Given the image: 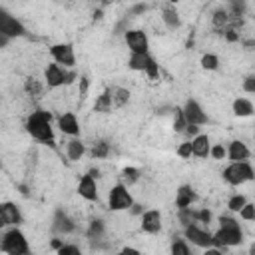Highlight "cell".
<instances>
[{"mask_svg":"<svg viewBox=\"0 0 255 255\" xmlns=\"http://www.w3.org/2000/svg\"><path fill=\"white\" fill-rule=\"evenodd\" d=\"M50 54L58 66H64V68L76 66V54H74V48L70 44H54L50 48Z\"/></svg>","mask_w":255,"mask_h":255,"instance_id":"10","label":"cell"},{"mask_svg":"<svg viewBox=\"0 0 255 255\" xmlns=\"http://www.w3.org/2000/svg\"><path fill=\"white\" fill-rule=\"evenodd\" d=\"M201 66L205 70H217L219 68V58L215 54H203L201 56Z\"/></svg>","mask_w":255,"mask_h":255,"instance_id":"32","label":"cell"},{"mask_svg":"<svg viewBox=\"0 0 255 255\" xmlns=\"http://www.w3.org/2000/svg\"><path fill=\"white\" fill-rule=\"evenodd\" d=\"M78 193L80 197H84L86 201H96L98 199V185L96 179L92 175H84L78 183Z\"/></svg>","mask_w":255,"mask_h":255,"instance_id":"15","label":"cell"},{"mask_svg":"<svg viewBox=\"0 0 255 255\" xmlns=\"http://www.w3.org/2000/svg\"><path fill=\"white\" fill-rule=\"evenodd\" d=\"M118 255H141L135 247H124V249H120V253Z\"/></svg>","mask_w":255,"mask_h":255,"instance_id":"43","label":"cell"},{"mask_svg":"<svg viewBox=\"0 0 255 255\" xmlns=\"http://www.w3.org/2000/svg\"><path fill=\"white\" fill-rule=\"evenodd\" d=\"M24 90H26L28 96L40 98V94H42V84H40V80H36V78H28L26 84H24Z\"/></svg>","mask_w":255,"mask_h":255,"instance_id":"28","label":"cell"},{"mask_svg":"<svg viewBox=\"0 0 255 255\" xmlns=\"http://www.w3.org/2000/svg\"><path fill=\"white\" fill-rule=\"evenodd\" d=\"M145 10H147V6H145V4H135V6L131 8V12H133V14H141V12H145Z\"/></svg>","mask_w":255,"mask_h":255,"instance_id":"44","label":"cell"},{"mask_svg":"<svg viewBox=\"0 0 255 255\" xmlns=\"http://www.w3.org/2000/svg\"><path fill=\"white\" fill-rule=\"evenodd\" d=\"M110 96H112V106H116V108H122L129 100V92L124 90V88H112Z\"/></svg>","mask_w":255,"mask_h":255,"instance_id":"25","label":"cell"},{"mask_svg":"<svg viewBox=\"0 0 255 255\" xmlns=\"http://www.w3.org/2000/svg\"><path fill=\"white\" fill-rule=\"evenodd\" d=\"M177 155H179V157H183V159L191 157V141H185V143H181V145L177 147Z\"/></svg>","mask_w":255,"mask_h":255,"instance_id":"38","label":"cell"},{"mask_svg":"<svg viewBox=\"0 0 255 255\" xmlns=\"http://www.w3.org/2000/svg\"><path fill=\"white\" fill-rule=\"evenodd\" d=\"M169 255H191V251H189V247H187V243H185L183 239H175V241L171 243Z\"/></svg>","mask_w":255,"mask_h":255,"instance_id":"31","label":"cell"},{"mask_svg":"<svg viewBox=\"0 0 255 255\" xmlns=\"http://www.w3.org/2000/svg\"><path fill=\"white\" fill-rule=\"evenodd\" d=\"M229 20H231V18H229V12H227V10L221 8V10H215V12H213V26H215L217 30H223V28L229 24Z\"/></svg>","mask_w":255,"mask_h":255,"instance_id":"27","label":"cell"},{"mask_svg":"<svg viewBox=\"0 0 255 255\" xmlns=\"http://www.w3.org/2000/svg\"><path fill=\"white\" fill-rule=\"evenodd\" d=\"M94 110L100 112V114L112 112V96H110V90H106L104 94L98 96V100H96V104H94Z\"/></svg>","mask_w":255,"mask_h":255,"instance_id":"24","label":"cell"},{"mask_svg":"<svg viewBox=\"0 0 255 255\" xmlns=\"http://www.w3.org/2000/svg\"><path fill=\"white\" fill-rule=\"evenodd\" d=\"M239 215H241V219H245V221H253V219H255V205L247 201V203L241 207Z\"/></svg>","mask_w":255,"mask_h":255,"instance_id":"34","label":"cell"},{"mask_svg":"<svg viewBox=\"0 0 255 255\" xmlns=\"http://www.w3.org/2000/svg\"><path fill=\"white\" fill-rule=\"evenodd\" d=\"M243 241V231L239 223L233 217H221L219 219V229L213 235V245L215 247H235L241 245Z\"/></svg>","mask_w":255,"mask_h":255,"instance_id":"2","label":"cell"},{"mask_svg":"<svg viewBox=\"0 0 255 255\" xmlns=\"http://www.w3.org/2000/svg\"><path fill=\"white\" fill-rule=\"evenodd\" d=\"M203 255H223V253H221L217 247H207V249L203 251Z\"/></svg>","mask_w":255,"mask_h":255,"instance_id":"45","label":"cell"},{"mask_svg":"<svg viewBox=\"0 0 255 255\" xmlns=\"http://www.w3.org/2000/svg\"><path fill=\"white\" fill-rule=\"evenodd\" d=\"M50 120H52V116H50L48 112L36 110V112H32V114L28 116V120H26V129H28V133H30L34 139H38V141H42V143H48V145H54V131H52Z\"/></svg>","mask_w":255,"mask_h":255,"instance_id":"1","label":"cell"},{"mask_svg":"<svg viewBox=\"0 0 255 255\" xmlns=\"http://www.w3.org/2000/svg\"><path fill=\"white\" fill-rule=\"evenodd\" d=\"M193 201H195V191H193L189 185H181V187L177 189V195H175V205H177V209H187Z\"/></svg>","mask_w":255,"mask_h":255,"instance_id":"20","label":"cell"},{"mask_svg":"<svg viewBox=\"0 0 255 255\" xmlns=\"http://www.w3.org/2000/svg\"><path fill=\"white\" fill-rule=\"evenodd\" d=\"M20 223H22L20 209L14 203H10V201L0 203V229L2 227H16Z\"/></svg>","mask_w":255,"mask_h":255,"instance_id":"12","label":"cell"},{"mask_svg":"<svg viewBox=\"0 0 255 255\" xmlns=\"http://www.w3.org/2000/svg\"><path fill=\"white\" fill-rule=\"evenodd\" d=\"M26 34V28L22 26V22L18 18H14L10 12H6L4 8H0V36L10 38H20Z\"/></svg>","mask_w":255,"mask_h":255,"instance_id":"6","label":"cell"},{"mask_svg":"<svg viewBox=\"0 0 255 255\" xmlns=\"http://www.w3.org/2000/svg\"><path fill=\"white\" fill-rule=\"evenodd\" d=\"M209 155H211L213 159H223V157L227 155V149H225L221 143H215V145H211V149H209Z\"/></svg>","mask_w":255,"mask_h":255,"instance_id":"36","label":"cell"},{"mask_svg":"<svg viewBox=\"0 0 255 255\" xmlns=\"http://www.w3.org/2000/svg\"><path fill=\"white\" fill-rule=\"evenodd\" d=\"M183 133H185V135H189V137H195V135L199 133V128H197V126H185Z\"/></svg>","mask_w":255,"mask_h":255,"instance_id":"42","label":"cell"},{"mask_svg":"<svg viewBox=\"0 0 255 255\" xmlns=\"http://www.w3.org/2000/svg\"><path fill=\"white\" fill-rule=\"evenodd\" d=\"M108 153H110V143H106V141H96L94 143V147H92V155L94 157L104 159V157H108Z\"/></svg>","mask_w":255,"mask_h":255,"instance_id":"30","label":"cell"},{"mask_svg":"<svg viewBox=\"0 0 255 255\" xmlns=\"http://www.w3.org/2000/svg\"><path fill=\"white\" fill-rule=\"evenodd\" d=\"M0 249H2L6 255H28V253H30L28 239H26V235H24L18 227H12V229H8V231L2 235Z\"/></svg>","mask_w":255,"mask_h":255,"instance_id":"3","label":"cell"},{"mask_svg":"<svg viewBox=\"0 0 255 255\" xmlns=\"http://www.w3.org/2000/svg\"><path fill=\"white\" fill-rule=\"evenodd\" d=\"M183 235L187 241H191L197 247H203V249L213 247V235L207 229H201L197 225H187V227H183Z\"/></svg>","mask_w":255,"mask_h":255,"instance_id":"9","label":"cell"},{"mask_svg":"<svg viewBox=\"0 0 255 255\" xmlns=\"http://www.w3.org/2000/svg\"><path fill=\"white\" fill-rule=\"evenodd\" d=\"M233 114L239 116V118L251 116V114H253V104H251V100H247V98H237V100L233 102Z\"/></svg>","mask_w":255,"mask_h":255,"instance_id":"23","label":"cell"},{"mask_svg":"<svg viewBox=\"0 0 255 255\" xmlns=\"http://www.w3.org/2000/svg\"><path fill=\"white\" fill-rule=\"evenodd\" d=\"M108 205L112 211H124V209H129L133 205V197L131 193L128 191L126 185L118 183L110 189V195H108Z\"/></svg>","mask_w":255,"mask_h":255,"instance_id":"5","label":"cell"},{"mask_svg":"<svg viewBox=\"0 0 255 255\" xmlns=\"http://www.w3.org/2000/svg\"><path fill=\"white\" fill-rule=\"evenodd\" d=\"M185 120H183V114H181V108H175L173 110V129L175 131H181L183 133V129H185Z\"/></svg>","mask_w":255,"mask_h":255,"instance_id":"33","label":"cell"},{"mask_svg":"<svg viewBox=\"0 0 255 255\" xmlns=\"http://www.w3.org/2000/svg\"><path fill=\"white\" fill-rule=\"evenodd\" d=\"M145 74H147V76H149L151 80L159 76V66L155 64V60H151V62H149V66H147V70H145Z\"/></svg>","mask_w":255,"mask_h":255,"instance_id":"39","label":"cell"},{"mask_svg":"<svg viewBox=\"0 0 255 255\" xmlns=\"http://www.w3.org/2000/svg\"><path fill=\"white\" fill-rule=\"evenodd\" d=\"M223 179H225L229 185H241V183L253 179V167H251L247 161L231 163V165H227V167L223 169Z\"/></svg>","mask_w":255,"mask_h":255,"instance_id":"4","label":"cell"},{"mask_svg":"<svg viewBox=\"0 0 255 255\" xmlns=\"http://www.w3.org/2000/svg\"><path fill=\"white\" fill-rule=\"evenodd\" d=\"M104 231H106L104 221H102V219H94V221L90 223V227H88V237L94 239V241H98V239L104 237Z\"/></svg>","mask_w":255,"mask_h":255,"instance_id":"26","label":"cell"},{"mask_svg":"<svg viewBox=\"0 0 255 255\" xmlns=\"http://www.w3.org/2000/svg\"><path fill=\"white\" fill-rule=\"evenodd\" d=\"M161 20L165 22V26H167L169 30L179 28L181 20H179V12H177L175 4H169V2H167V4L161 6Z\"/></svg>","mask_w":255,"mask_h":255,"instance_id":"19","label":"cell"},{"mask_svg":"<svg viewBox=\"0 0 255 255\" xmlns=\"http://www.w3.org/2000/svg\"><path fill=\"white\" fill-rule=\"evenodd\" d=\"M44 78H46L48 88H60L64 84H70L76 78V74L74 72H66L58 64H48L46 66V72H44Z\"/></svg>","mask_w":255,"mask_h":255,"instance_id":"7","label":"cell"},{"mask_svg":"<svg viewBox=\"0 0 255 255\" xmlns=\"http://www.w3.org/2000/svg\"><path fill=\"white\" fill-rule=\"evenodd\" d=\"M139 179V169H135V167H126L124 171H122V185H131V183H135Z\"/></svg>","mask_w":255,"mask_h":255,"instance_id":"29","label":"cell"},{"mask_svg":"<svg viewBox=\"0 0 255 255\" xmlns=\"http://www.w3.org/2000/svg\"><path fill=\"white\" fill-rule=\"evenodd\" d=\"M52 229L56 231V233H72L74 229H76V223L68 217V213H64L62 209L60 211H56V215H54V221H52Z\"/></svg>","mask_w":255,"mask_h":255,"instance_id":"16","label":"cell"},{"mask_svg":"<svg viewBox=\"0 0 255 255\" xmlns=\"http://www.w3.org/2000/svg\"><path fill=\"white\" fill-rule=\"evenodd\" d=\"M247 203V199L243 197V195H233L231 199H229V203H227V207L231 209V211H241V207Z\"/></svg>","mask_w":255,"mask_h":255,"instance_id":"35","label":"cell"},{"mask_svg":"<svg viewBox=\"0 0 255 255\" xmlns=\"http://www.w3.org/2000/svg\"><path fill=\"white\" fill-rule=\"evenodd\" d=\"M227 155H229L231 163H237V161H247V157L251 155V151H249V147H247L243 141L235 139V141H231V143H229Z\"/></svg>","mask_w":255,"mask_h":255,"instance_id":"18","label":"cell"},{"mask_svg":"<svg viewBox=\"0 0 255 255\" xmlns=\"http://www.w3.org/2000/svg\"><path fill=\"white\" fill-rule=\"evenodd\" d=\"M181 114H183V120L187 126H203L207 124V114L203 112V108L195 102V100H187L185 106L181 108Z\"/></svg>","mask_w":255,"mask_h":255,"instance_id":"8","label":"cell"},{"mask_svg":"<svg viewBox=\"0 0 255 255\" xmlns=\"http://www.w3.org/2000/svg\"><path fill=\"white\" fill-rule=\"evenodd\" d=\"M141 229L145 233H157L161 229V213L157 209H149L141 213Z\"/></svg>","mask_w":255,"mask_h":255,"instance_id":"14","label":"cell"},{"mask_svg":"<svg viewBox=\"0 0 255 255\" xmlns=\"http://www.w3.org/2000/svg\"><path fill=\"white\" fill-rule=\"evenodd\" d=\"M129 209H131V213H133V215H141V213H143V207H141V205H137V203H133Z\"/></svg>","mask_w":255,"mask_h":255,"instance_id":"46","label":"cell"},{"mask_svg":"<svg viewBox=\"0 0 255 255\" xmlns=\"http://www.w3.org/2000/svg\"><path fill=\"white\" fill-rule=\"evenodd\" d=\"M84 151H86V145H84L82 139H78V137L70 139L68 145H66V153H68V157H70L72 161H78V159L84 155Z\"/></svg>","mask_w":255,"mask_h":255,"instance_id":"22","label":"cell"},{"mask_svg":"<svg viewBox=\"0 0 255 255\" xmlns=\"http://www.w3.org/2000/svg\"><path fill=\"white\" fill-rule=\"evenodd\" d=\"M126 44L129 48L131 54H147V48H149V42H147V36L143 30H128L126 32Z\"/></svg>","mask_w":255,"mask_h":255,"instance_id":"11","label":"cell"},{"mask_svg":"<svg viewBox=\"0 0 255 255\" xmlns=\"http://www.w3.org/2000/svg\"><path fill=\"white\" fill-rule=\"evenodd\" d=\"M151 60H153V58H151L149 54H129V62H128V64H129V68H131V70L145 72Z\"/></svg>","mask_w":255,"mask_h":255,"instance_id":"21","label":"cell"},{"mask_svg":"<svg viewBox=\"0 0 255 255\" xmlns=\"http://www.w3.org/2000/svg\"><path fill=\"white\" fill-rule=\"evenodd\" d=\"M58 255H82V251H80L78 245L68 243V245H62V247L58 249Z\"/></svg>","mask_w":255,"mask_h":255,"instance_id":"37","label":"cell"},{"mask_svg":"<svg viewBox=\"0 0 255 255\" xmlns=\"http://www.w3.org/2000/svg\"><path fill=\"white\" fill-rule=\"evenodd\" d=\"M243 90H245L247 94H253V92H255V76H247V78H245Z\"/></svg>","mask_w":255,"mask_h":255,"instance_id":"40","label":"cell"},{"mask_svg":"<svg viewBox=\"0 0 255 255\" xmlns=\"http://www.w3.org/2000/svg\"><path fill=\"white\" fill-rule=\"evenodd\" d=\"M58 128H60V131H62V133L72 135V137H76V135L80 133L78 118H76L72 112H66V114H62V116L58 118Z\"/></svg>","mask_w":255,"mask_h":255,"instance_id":"13","label":"cell"},{"mask_svg":"<svg viewBox=\"0 0 255 255\" xmlns=\"http://www.w3.org/2000/svg\"><path fill=\"white\" fill-rule=\"evenodd\" d=\"M223 34H225V40H227V42H237V40H239V34H237L233 28L223 30Z\"/></svg>","mask_w":255,"mask_h":255,"instance_id":"41","label":"cell"},{"mask_svg":"<svg viewBox=\"0 0 255 255\" xmlns=\"http://www.w3.org/2000/svg\"><path fill=\"white\" fill-rule=\"evenodd\" d=\"M209 149H211V141L205 133H197L193 139H191V155L195 157H207L209 155Z\"/></svg>","mask_w":255,"mask_h":255,"instance_id":"17","label":"cell"},{"mask_svg":"<svg viewBox=\"0 0 255 255\" xmlns=\"http://www.w3.org/2000/svg\"><path fill=\"white\" fill-rule=\"evenodd\" d=\"M8 42H10V40H8L6 36H0V48H6V46H8Z\"/></svg>","mask_w":255,"mask_h":255,"instance_id":"47","label":"cell"}]
</instances>
